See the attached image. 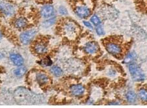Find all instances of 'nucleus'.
<instances>
[{
  "label": "nucleus",
  "instance_id": "obj_14",
  "mask_svg": "<svg viewBox=\"0 0 147 108\" xmlns=\"http://www.w3.org/2000/svg\"><path fill=\"white\" fill-rule=\"evenodd\" d=\"M137 57V54L134 52V51H132V52L128 53L125 56L124 59V63L125 64H131L134 61L136 60Z\"/></svg>",
  "mask_w": 147,
  "mask_h": 108
},
{
  "label": "nucleus",
  "instance_id": "obj_13",
  "mask_svg": "<svg viewBox=\"0 0 147 108\" xmlns=\"http://www.w3.org/2000/svg\"><path fill=\"white\" fill-rule=\"evenodd\" d=\"M14 25L18 29H24L28 27V21L24 17H19L15 20Z\"/></svg>",
  "mask_w": 147,
  "mask_h": 108
},
{
  "label": "nucleus",
  "instance_id": "obj_24",
  "mask_svg": "<svg viewBox=\"0 0 147 108\" xmlns=\"http://www.w3.org/2000/svg\"><path fill=\"white\" fill-rule=\"evenodd\" d=\"M83 23H84V24L86 27H88V28H90V29H92V28H93V27H92V25H91V23L88 22H87V21H84Z\"/></svg>",
  "mask_w": 147,
  "mask_h": 108
},
{
  "label": "nucleus",
  "instance_id": "obj_16",
  "mask_svg": "<svg viewBox=\"0 0 147 108\" xmlns=\"http://www.w3.org/2000/svg\"><path fill=\"white\" fill-rule=\"evenodd\" d=\"M50 70H51V73L56 77H60L63 74V70L58 66H54V67H51Z\"/></svg>",
  "mask_w": 147,
  "mask_h": 108
},
{
  "label": "nucleus",
  "instance_id": "obj_18",
  "mask_svg": "<svg viewBox=\"0 0 147 108\" xmlns=\"http://www.w3.org/2000/svg\"><path fill=\"white\" fill-rule=\"evenodd\" d=\"M39 65L42 66V67H51L53 65V61H52L51 59L49 56L45 57L40 61Z\"/></svg>",
  "mask_w": 147,
  "mask_h": 108
},
{
  "label": "nucleus",
  "instance_id": "obj_6",
  "mask_svg": "<svg viewBox=\"0 0 147 108\" xmlns=\"http://www.w3.org/2000/svg\"><path fill=\"white\" fill-rule=\"evenodd\" d=\"M35 81L41 87H45L49 85L51 82V78L46 73L42 72H37L34 76Z\"/></svg>",
  "mask_w": 147,
  "mask_h": 108
},
{
  "label": "nucleus",
  "instance_id": "obj_8",
  "mask_svg": "<svg viewBox=\"0 0 147 108\" xmlns=\"http://www.w3.org/2000/svg\"><path fill=\"white\" fill-rule=\"evenodd\" d=\"M34 51L39 55H43L48 51L49 48L46 42L42 41H35L33 45Z\"/></svg>",
  "mask_w": 147,
  "mask_h": 108
},
{
  "label": "nucleus",
  "instance_id": "obj_1",
  "mask_svg": "<svg viewBox=\"0 0 147 108\" xmlns=\"http://www.w3.org/2000/svg\"><path fill=\"white\" fill-rule=\"evenodd\" d=\"M61 33L65 37L70 40L75 39L79 33L80 29L78 25L72 20L63 21L61 26Z\"/></svg>",
  "mask_w": 147,
  "mask_h": 108
},
{
  "label": "nucleus",
  "instance_id": "obj_23",
  "mask_svg": "<svg viewBox=\"0 0 147 108\" xmlns=\"http://www.w3.org/2000/svg\"><path fill=\"white\" fill-rule=\"evenodd\" d=\"M96 31L97 34L99 35V36H101V35H103L104 34H105V31H104L103 29L100 26L97 27Z\"/></svg>",
  "mask_w": 147,
  "mask_h": 108
},
{
  "label": "nucleus",
  "instance_id": "obj_25",
  "mask_svg": "<svg viewBox=\"0 0 147 108\" xmlns=\"http://www.w3.org/2000/svg\"><path fill=\"white\" fill-rule=\"evenodd\" d=\"M1 39H2V34H1V33L0 32V41H1Z\"/></svg>",
  "mask_w": 147,
  "mask_h": 108
},
{
  "label": "nucleus",
  "instance_id": "obj_5",
  "mask_svg": "<svg viewBox=\"0 0 147 108\" xmlns=\"http://www.w3.org/2000/svg\"><path fill=\"white\" fill-rule=\"evenodd\" d=\"M37 30L31 29L21 33L20 35V41L24 45L30 44L37 35Z\"/></svg>",
  "mask_w": 147,
  "mask_h": 108
},
{
  "label": "nucleus",
  "instance_id": "obj_12",
  "mask_svg": "<svg viewBox=\"0 0 147 108\" xmlns=\"http://www.w3.org/2000/svg\"><path fill=\"white\" fill-rule=\"evenodd\" d=\"M10 59L11 62L13 63V65L17 67H20L22 66L24 63V59L22 57V55H20L18 53H12L10 55Z\"/></svg>",
  "mask_w": 147,
  "mask_h": 108
},
{
  "label": "nucleus",
  "instance_id": "obj_10",
  "mask_svg": "<svg viewBox=\"0 0 147 108\" xmlns=\"http://www.w3.org/2000/svg\"><path fill=\"white\" fill-rule=\"evenodd\" d=\"M41 16L43 18H48L53 17L54 15V9L51 5H45L41 9Z\"/></svg>",
  "mask_w": 147,
  "mask_h": 108
},
{
  "label": "nucleus",
  "instance_id": "obj_21",
  "mask_svg": "<svg viewBox=\"0 0 147 108\" xmlns=\"http://www.w3.org/2000/svg\"><path fill=\"white\" fill-rule=\"evenodd\" d=\"M90 20H91V22L93 23L94 25H96V26H99V25L101 23L100 18L96 15L92 16L90 18Z\"/></svg>",
  "mask_w": 147,
  "mask_h": 108
},
{
  "label": "nucleus",
  "instance_id": "obj_4",
  "mask_svg": "<svg viewBox=\"0 0 147 108\" xmlns=\"http://www.w3.org/2000/svg\"><path fill=\"white\" fill-rule=\"evenodd\" d=\"M129 71L130 74H131L132 79L135 81H143L144 79H145V76H144L143 70L136 64L131 63L129 66Z\"/></svg>",
  "mask_w": 147,
  "mask_h": 108
},
{
  "label": "nucleus",
  "instance_id": "obj_9",
  "mask_svg": "<svg viewBox=\"0 0 147 108\" xmlns=\"http://www.w3.org/2000/svg\"><path fill=\"white\" fill-rule=\"evenodd\" d=\"M15 8L8 2L0 1V11L7 16H11L15 13Z\"/></svg>",
  "mask_w": 147,
  "mask_h": 108
},
{
  "label": "nucleus",
  "instance_id": "obj_17",
  "mask_svg": "<svg viewBox=\"0 0 147 108\" xmlns=\"http://www.w3.org/2000/svg\"><path fill=\"white\" fill-rule=\"evenodd\" d=\"M27 72V69L25 67H22V66H20L18 68H17L15 70V74L16 76L17 77H22L24 76Z\"/></svg>",
  "mask_w": 147,
  "mask_h": 108
},
{
  "label": "nucleus",
  "instance_id": "obj_11",
  "mask_svg": "<svg viewBox=\"0 0 147 108\" xmlns=\"http://www.w3.org/2000/svg\"><path fill=\"white\" fill-rule=\"evenodd\" d=\"M70 93L73 97H80L85 93V88L80 84L73 85L70 87Z\"/></svg>",
  "mask_w": 147,
  "mask_h": 108
},
{
  "label": "nucleus",
  "instance_id": "obj_22",
  "mask_svg": "<svg viewBox=\"0 0 147 108\" xmlns=\"http://www.w3.org/2000/svg\"><path fill=\"white\" fill-rule=\"evenodd\" d=\"M58 11H59V13H60L61 15H67L68 13L67 9L63 6H60V7H59Z\"/></svg>",
  "mask_w": 147,
  "mask_h": 108
},
{
  "label": "nucleus",
  "instance_id": "obj_2",
  "mask_svg": "<svg viewBox=\"0 0 147 108\" xmlns=\"http://www.w3.org/2000/svg\"><path fill=\"white\" fill-rule=\"evenodd\" d=\"M92 0H82V3L76 5L75 7V13L80 18H87L92 13Z\"/></svg>",
  "mask_w": 147,
  "mask_h": 108
},
{
  "label": "nucleus",
  "instance_id": "obj_19",
  "mask_svg": "<svg viewBox=\"0 0 147 108\" xmlns=\"http://www.w3.org/2000/svg\"><path fill=\"white\" fill-rule=\"evenodd\" d=\"M139 98L143 102H147V89H140L138 93Z\"/></svg>",
  "mask_w": 147,
  "mask_h": 108
},
{
  "label": "nucleus",
  "instance_id": "obj_7",
  "mask_svg": "<svg viewBox=\"0 0 147 108\" xmlns=\"http://www.w3.org/2000/svg\"><path fill=\"white\" fill-rule=\"evenodd\" d=\"M83 50L88 55H94L98 52L99 47L98 44L95 41H89L84 44L83 46Z\"/></svg>",
  "mask_w": 147,
  "mask_h": 108
},
{
  "label": "nucleus",
  "instance_id": "obj_20",
  "mask_svg": "<svg viewBox=\"0 0 147 108\" xmlns=\"http://www.w3.org/2000/svg\"><path fill=\"white\" fill-rule=\"evenodd\" d=\"M55 22H56V18L52 17V18H48V19L45 21L43 23H42V25H43L45 27H48L54 25V23H55Z\"/></svg>",
  "mask_w": 147,
  "mask_h": 108
},
{
  "label": "nucleus",
  "instance_id": "obj_26",
  "mask_svg": "<svg viewBox=\"0 0 147 108\" xmlns=\"http://www.w3.org/2000/svg\"><path fill=\"white\" fill-rule=\"evenodd\" d=\"M146 1H147V0H146Z\"/></svg>",
  "mask_w": 147,
  "mask_h": 108
},
{
  "label": "nucleus",
  "instance_id": "obj_3",
  "mask_svg": "<svg viewBox=\"0 0 147 108\" xmlns=\"http://www.w3.org/2000/svg\"><path fill=\"white\" fill-rule=\"evenodd\" d=\"M105 47L109 53L115 57H120L123 54V47L120 41L116 39H109L105 41Z\"/></svg>",
  "mask_w": 147,
  "mask_h": 108
},
{
  "label": "nucleus",
  "instance_id": "obj_15",
  "mask_svg": "<svg viewBox=\"0 0 147 108\" xmlns=\"http://www.w3.org/2000/svg\"><path fill=\"white\" fill-rule=\"evenodd\" d=\"M125 98L129 103H134L137 100V95L134 91H128L125 95Z\"/></svg>",
  "mask_w": 147,
  "mask_h": 108
}]
</instances>
